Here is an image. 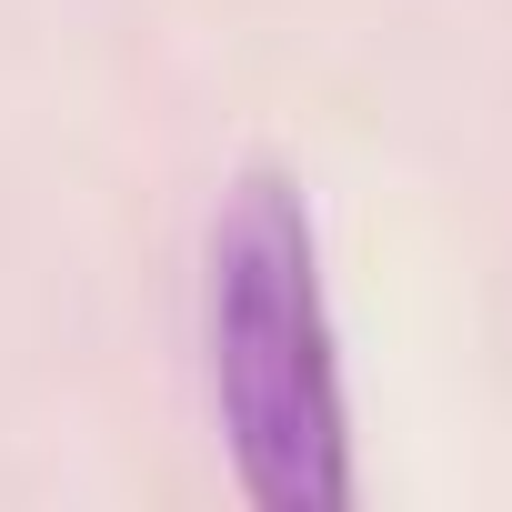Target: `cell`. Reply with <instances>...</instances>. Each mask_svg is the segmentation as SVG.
<instances>
[{
  "label": "cell",
  "mask_w": 512,
  "mask_h": 512,
  "mask_svg": "<svg viewBox=\"0 0 512 512\" xmlns=\"http://www.w3.org/2000/svg\"><path fill=\"white\" fill-rule=\"evenodd\" d=\"M211 402L231 432L241 482L272 512H332L352 502V442H342V362H332V302L312 211L282 171H251L211 221Z\"/></svg>",
  "instance_id": "6da1fadb"
}]
</instances>
